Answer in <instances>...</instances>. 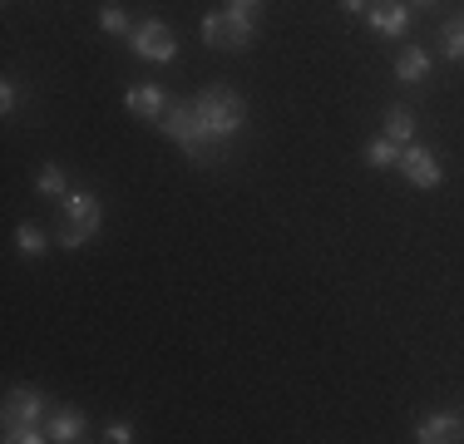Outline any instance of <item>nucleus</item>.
I'll return each mask as SVG.
<instances>
[{"instance_id": "obj_10", "label": "nucleus", "mask_w": 464, "mask_h": 444, "mask_svg": "<svg viewBox=\"0 0 464 444\" xmlns=\"http://www.w3.org/2000/svg\"><path fill=\"white\" fill-rule=\"evenodd\" d=\"M459 430H464V420L445 410V415H425V420H420L415 439H420V444H445V439H455Z\"/></svg>"}, {"instance_id": "obj_15", "label": "nucleus", "mask_w": 464, "mask_h": 444, "mask_svg": "<svg viewBox=\"0 0 464 444\" xmlns=\"http://www.w3.org/2000/svg\"><path fill=\"white\" fill-rule=\"evenodd\" d=\"M35 193H40V198H70V183H64V173L54 169V163H45V169H40V178H35Z\"/></svg>"}, {"instance_id": "obj_18", "label": "nucleus", "mask_w": 464, "mask_h": 444, "mask_svg": "<svg viewBox=\"0 0 464 444\" xmlns=\"http://www.w3.org/2000/svg\"><path fill=\"white\" fill-rule=\"evenodd\" d=\"M445 54L450 60H464V20H450L445 25Z\"/></svg>"}, {"instance_id": "obj_9", "label": "nucleus", "mask_w": 464, "mask_h": 444, "mask_svg": "<svg viewBox=\"0 0 464 444\" xmlns=\"http://www.w3.org/2000/svg\"><path fill=\"white\" fill-rule=\"evenodd\" d=\"M124 104H129V114L153 119V124H159L163 109H169V94H163V89H153V84H134V89L124 94Z\"/></svg>"}, {"instance_id": "obj_6", "label": "nucleus", "mask_w": 464, "mask_h": 444, "mask_svg": "<svg viewBox=\"0 0 464 444\" xmlns=\"http://www.w3.org/2000/svg\"><path fill=\"white\" fill-rule=\"evenodd\" d=\"M395 169L405 173V183L411 188H420V193H430V188H440V159L430 149H420V143H405L401 149V163H395Z\"/></svg>"}, {"instance_id": "obj_2", "label": "nucleus", "mask_w": 464, "mask_h": 444, "mask_svg": "<svg viewBox=\"0 0 464 444\" xmlns=\"http://www.w3.org/2000/svg\"><path fill=\"white\" fill-rule=\"evenodd\" d=\"M99 222H104V208H99L94 193H84V188H74L70 198H64V227H60V247L64 252H80L84 242L99 232Z\"/></svg>"}, {"instance_id": "obj_7", "label": "nucleus", "mask_w": 464, "mask_h": 444, "mask_svg": "<svg viewBox=\"0 0 464 444\" xmlns=\"http://www.w3.org/2000/svg\"><path fill=\"white\" fill-rule=\"evenodd\" d=\"M40 415H45V395L40 391H10L5 395V435H15V430H35Z\"/></svg>"}, {"instance_id": "obj_21", "label": "nucleus", "mask_w": 464, "mask_h": 444, "mask_svg": "<svg viewBox=\"0 0 464 444\" xmlns=\"http://www.w3.org/2000/svg\"><path fill=\"white\" fill-rule=\"evenodd\" d=\"M104 439H114V444H129V439H134V430H129L124 420H119V425H109V435H104Z\"/></svg>"}, {"instance_id": "obj_12", "label": "nucleus", "mask_w": 464, "mask_h": 444, "mask_svg": "<svg viewBox=\"0 0 464 444\" xmlns=\"http://www.w3.org/2000/svg\"><path fill=\"white\" fill-rule=\"evenodd\" d=\"M45 430H50V439L74 444V439H84V415H80V410H54Z\"/></svg>"}, {"instance_id": "obj_20", "label": "nucleus", "mask_w": 464, "mask_h": 444, "mask_svg": "<svg viewBox=\"0 0 464 444\" xmlns=\"http://www.w3.org/2000/svg\"><path fill=\"white\" fill-rule=\"evenodd\" d=\"M0 114H15V84H0Z\"/></svg>"}, {"instance_id": "obj_4", "label": "nucleus", "mask_w": 464, "mask_h": 444, "mask_svg": "<svg viewBox=\"0 0 464 444\" xmlns=\"http://www.w3.org/2000/svg\"><path fill=\"white\" fill-rule=\"evenodd\" d=\"M203 40L213 44V50H247L252 44V10H213V15L203 20Z\"/></svg>"}, {"instance_id": "obj_3", "label": "nucleus", "mask_w": 464, "mask_h": 444, "mask_svg": "<svg viewBox=\"0 0 464 444\" xmlns=\"http://www.w3.org/2000/svg\"><path fill=\"white\" fill-rule=\"evenodd\" d=\"M159 129L169 133L173 143L188 153V159H208V139H203V129H198V119H193V104L188 99H169V109H163V119H159Z\"/></svg>"}, {"instance_id": "obj_14", "label": "nucleus", "mask_w": 464, "mask_h": 444, "mask_svg": "<svg viewBox=\"0 0 464 444\" xmlns=\"http://www.w3.org/2000/svg\"><path fill=\"white\" fill-rule=\"evenodd\" d=\"M391 163H401V143H391L385 133L375 143H366V169H391Z\"/></svg>"}, {"instance_id": "obj_23", "label": "nucleus", "mask_w": 464, "mask_h": 444, "mask_svg": "<svg viewBox=\"0 0 464 444\" xmlns=\"http://www.w3.org/2000/svg\"><path fill=\"white\" fill-rule=\"evenodd\" d=\"M232 5H237V10H257L262 0H232Z\"/></svg>"}, {"instance_id": "obj_24", "label": "nucleus", "mask_w": 464, "mask_h": 444, "mask_svg": "<svg viewBox=\"0 0 464 444\" xmlns=\"http://www.w3.org/2000/svg\"><path fill=\"white\" fill-rule=\"evenodd\" d=\"M420 5H435V0H420Z\"/></svg>"}, {"instance_id": "obj_19", "label": "nucleus", "mask_w": 464, "mask_h": 444, "mask_svg": "<svg viewBox=\"0 0 464 444\" xmlns=\"http://www.w3.org/2000/svg\"><path fill=\"white\" fill-rule=\"evenodd\" d=\"M5 439H10V444H40V439H50V430L35 425V430H15V435H5Z\"/></svg>"}, {"instance_id": "obj_13", "label": "nucleus", "mask_w": 464, "mask_h": 444, "mask_svg": "<svg viewBox=\"0 0 464 444\" xmlns=\"http://www.w3.org/2000/svg\"><path fill=\"white\" fill-rule=\"evenodd\" d=\"M411 133H415V114H411V109L395 104L391 114H385V139L401 143V149H405V143H411Z\"/></svg>"}, {"instance_id": "obj_8", "label": "nucleus", "mask_w": 464, "mask_h": 444, "mask_svg": "<svg viewBox=\"0 0 464 444\" xmlns=\"http://www.w3.org/2000/svg\"><path fill=\"white\" fill-rule=\"evenodd\" d=\"M366 25L375 30V35H405V30H411V10L405 5H395V0H385V5H371L366 10Z\"/></svg>"}, {"instance_id": "obj_22", "label": "nucleus", "mask_w": 464, "mask_h": 444, "mask_svg": "<svg viewBox=\"0 0 464 444\" xmlns=\"http://www.w3.org/2000/svg\"><path fill=\"white\" fill-rule=\"evenodd\" d=\"M341 10H351V15H366L371 0H341Z\"/></svg>"}, {"instance_id": "obj_5", "label": "nucleus", "mask_w": 464, "mask_h": 444, "mask_svg": "<svg viewBox=\"0 0 464 444\" xmlns=\"http://www.w3.org/2000/svg\"><path fill=\"white\" fill-rule=\"evenodd\" d=\"M129 44H134L139 60H153V64H169L173 54H179V40H173V30L163 25V20H139Z\"/></svg>"}, {"instance_id": "obj_16", "label": "nucleus", "mask_w": 464, "mask_h": 444, "mask_svg": "<svg viewBox=\"0 0 464 444\" xmlns=\"http://www.w3.org/2000/svg\"><path fill=\"white\" fill-rule=\"evenodd\" d=\"M99 30H109V35H134V20H129L119 5H104L99 10Z\"/></svg>"}, {"instance_id": "obj_17", "label": "nucleus", "mask_w": 464, "mask_h": 444, "mask_svg": "<svg viewBox=\"0 0 464 444\" xmlns=\"http://www.w3.org/2000/svg\"><path fill=\"white\" fill-rule=\"evenodd\" d=\"M15 247L25 252V257H40V252H45V232L30 227V222H20V227H15Z\"/></svg>"}, {"instance_id": "obj_1", "label": "nucleus", "mask_w": 464, "mask_h": 444, "mask_svg": "<svg viewBox=\"0 0 464 444\" xmlns=\"http://www.w3.org/2000/svg\"><path fill=\"white\" fill-rule=\"evenodd\" d=\"M193 119H198V129H203L208 149H213V143H227L232 133L242 129L247 104H242L232 89H203V94L193 99Z\"/></svg>"}, {"instance_id": "obj_11", "label": "nucleus", "mask_w": 464, "mask_h": 444, "mask_svg": "<svg viewBox=\"0 0 464 444\" xmlns=\"http://www.w3.org/2000/svg\"><path fill=\"white\" fill-rule=\"evenodd\" d=\"M395 74H401L405 84H425V80H430V54L415 50V44H405L401 60H395Z\"/></svg>"}]
</instances>
